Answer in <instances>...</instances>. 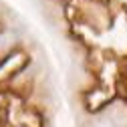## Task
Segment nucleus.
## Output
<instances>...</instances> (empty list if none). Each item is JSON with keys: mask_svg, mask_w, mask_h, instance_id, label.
<instances>
[{"mask_svg": "<svg viewBox=\"0 0 127 127\" xmlns=\"http://www.w3.org/2000/svg\"><path fill=\"white\" fill-rule=\"evenodd\" d=\"M65 14L73 32L91 24L127 18V0H65ZM89 53V67L97 85L113 89L127 101V20L99 28L79 38Z\"/></svg>", "mask_w": 127, "mask_h": 127, "instance_id": "obj_1", "label": "nucleus"}]
</instances>
